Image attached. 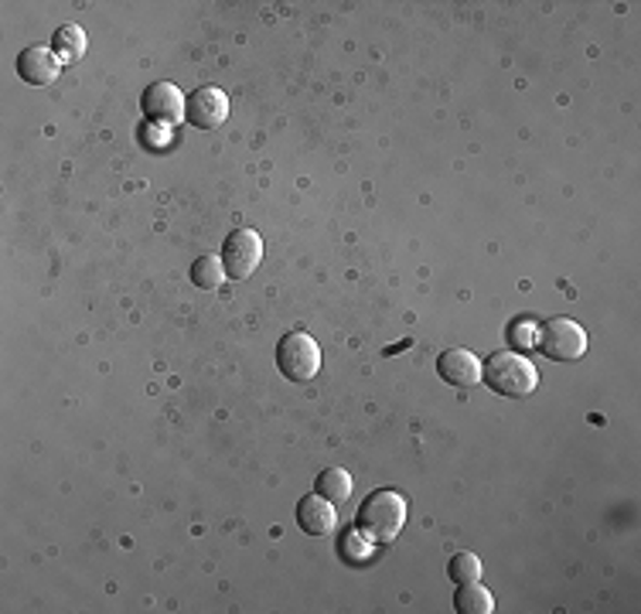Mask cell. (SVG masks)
<instances>
[{"label": "cell", "instance_id": "16", "mask_svg": "<svg viewBox=\"0 0 641 614\" xmlns=\"http://www.w3.org/2000/svg\"><path fill=\"white\" fill-rule=\"evenodd\" d=\"M342 550H345V560L366 563L369 553H372V539H366L362 533H348V536L342 539Z\"/></svg>", "mask_w": 641, "mask_h": 614}, {"label": "cell", "instance_id": "6", "mask_svg": "<svg viewBox=\"0 0 641 614\" xmlns=\"http://www.w3.org/2000/svg\"><path fill=\"white\" fill-rule=\"evenodd\" d=\"M140 110H144L148 124L175 127L188 116V100L175 82H154L144 89V97H140Z\"/></svg>", "mask_w": 641, "mask_h": 614}, {"label": "cell", "instance_id": "5", "mask_svg": "<svg viewBox=\"0 0 641 614\" xmlns=\"http://www.w3.org/2000/svg\"><path fill=\"white\" fill-rule=\"evenodd\" d=\"M222 267L229 280H249L259 267V259H264V240H259L256 229H232L222 243Z\"/></svg>", "mask_w": 641, "mask_h": 614}, {"label": "cell", "instance_id": "9", "mask_svg": "<svg viewBox=\"0 0 641 614\" xmlns=\"http://www.w3.org/2000/svg\"><path fill=\"white\" fill-rule=\"evenodd\" d=\"M62 73V59L49 49V44H28L17 55V76L28 86H52Z\"/></svg>", "mask_w": 641, "mask_h": 614}, {"label": "cell", "instance_id": "14", "mask_svg": "<svg viewBox=\"0 0 641 614\" xmlns=\"http://www.w3.org/2000/svg\"><path fill=\"white\" fill-rule=\"evenodd\" d=\"M318 495H324L328 502H348L351 499V475L345 468H328L318 475Z\"/></svg>", "mask_w": 641, "mask_h": 614}, {"label": "cell", "instance_id": "11", "mask_svg": "<svg viewBox=\"0 0 641 614\" xmlns=\"http://www.w3.org/2000/svg\"><path fill=\"white\" fill-rule=\"evenodd\" d=\"M52 52L62 59V65H73L86 55V31L79 25H62L52 35Z\"/></svg>", "mask_w": 641, "mask_h": 614}, {"label": "cell", "instance_id": "10", "mask_svg": "<svg viewBox=\"0 0 641 614\" xmlns=\"http://www.w3.org/2000/svg\"><path fill=\"white\" fill-rule=\"evenodd\" d=\"M338 523V512H335V502H328L324 495H304V499L297 502V526L307 533V536H324L331 533Z\"/></svg>", "mask_w": 641, "mask_h": 614}, {"label": "cell", "instance_id": "13", "mask_svg": "<svg viewBox=\"0 0 641 614\" xmlns=\"http://www.w3.org/2000/svg\"><path fill=\"white\" fill-rule=\"evenodd\" d=\"M188 277H192V283L198 291H219L222 280H226V267L219 256H198L192 270H188Z\"/></svg>", "mask_w": 641, "mask_h": 614}, {"label": "cell", "instance_id": "7", "mask_svg": "<svg viewBox=\"0 0 641 614\" xmlns=\"http://www.w3.org/2000/svg\"><path fill=\"white\" fill-rule=\"evenodd\" d=\"M229 116V97L219 86H202L188 97V116L184 120L198 127V130H216L226 124Z\"/></svg>", "mask_w": 641, "mask_h": 614}, {"label": "cell", "instance_id": "12", "mask_svg": "<svg viewBox=\"0 0 641 614\" xmlns=\"http://www.w3.org/2000/svg\"><path fill=\"white\" fill-rule=\"evenodd\" d=\"M454 607L461 614H491L495 611V598H491L488 587H482L478 580H471V584H458Z\"/></svg>", "mask_w": 641, "mask_h": 614}, {"label": "cell", "instance_id": "4", "mask_svg": "<svg viewBox=\"0 0 641 614\" xmlns=\"http://www.w3.org/2000/svg\"><path fill=\"white\" fill-rule=\"evenodd\" d=\"M277 369L291 383H311L321 372V345L307 332H291L277 342Z\"/></svg>", "mask_w": 641, "mask_h": 614}, {"label": "cell", "instance_id": "2", "mask_svg": "<svg viewBox=\"0 0 641 614\" xmlns=\"http://www.w3.org/2000/svg\"><path fill=\"white\" fill-rule=\"evenodd\" d=\"M355 526L372 542H393L402 533V526H407V499L393 488L372 491L369 499H362Z\"/></svg>", "mask_w": 641, "mask_h": 614}, {"label": "cell", "instance_id": "3", "mask_svg": "<svg viewBox=\"0 0 641 614\" xmlns=\"http://www.w3.org/2000/svg\"><path fill=\"white\" fill-rule=\"evenodd\" d=\"M536 348L542 351L550 362H580L590 348L587 332L569 318H550L539 324L536 332Z\"/></svg>", "mask_w": 641, "mask_h": 614}, {"label": "cell", "instance_id": "15", "mask_svg": "<svg viewBox=\"0 0 641 614\" xmlns=\"http://www.w3.org/2000/svg\"><path fill=\"white\" fill-rule=\"evenodd\" d=\"M482 560H478V553H458L454 560L447 563V574H450V580L454 584H471V580H482Z\"/></svg>", "mask_w": 641, "mask_h": 614}, {"label": "cell", "instance_id": "1", "mask_svg": "<svg viewBox=\"0 0 641 614\" xmlns=\"http://www.w3.org/2000/svg\"><path fill=\"white\" fill-rule=\"evenodd\" d=\"M482 383L498 396L526 399L539 389V369H536V362L522 356V351L505 348L482 362Z\"/></svg>", "mask_w": 641, "mask_h": 614}, {"label": "cell", "instance_id": "8", "mask_svg": "<svg viewBox=\"0 0 641 614\" xmlns=\"http://www.w3.org/2000/svg\"><path fill=\"white\" fill-rule=\"evenodd\" d=\"M437 372H440V380L447 386L471 389V386L482 383V359L467 348H447L437 359Z\"/></svg>", "mask_w": 641, "mask_h": 614}]
</instances>
